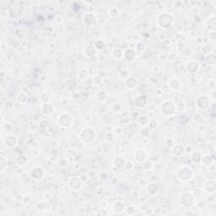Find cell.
I'll return each instance as SVG.
<instances>
[{"mask_svg": "<svg viewBox=\"0 0 216 216\" xmlns=\"http://www.w3.org/2000/svg\"><path fill=\"white\" fill-rule=\"evenodd\" d=\"M149 122H150V121H149V118H148L147 117H145V116H141L139 118V120H138L139 124L142 127L147 126V125L149 124Z\"/></svg>", "mask_w": 216, "mask_h": 216, "instance_id": "f546056e", "label": "cell"}, {"mask_svg": "<svg viewBox=\"0 0 216 216\" xmlns=\"http://www.w3.org/2000/svg\"><path fill=\"white\" fill-rule=\"evenodd\" d=\"M108 14H109V16L111 18H118L120 15V12H119V9L116 7H111V8H109L108 10Z\"/></svg>", "mask_w": 216, "mask_h": 216, "instance_id": "d4e9b609", "label": "cell"}, {"mask_svg": "<svg viewBox=\"0 0 216 216\" xmlns=\"http://www.w3.org/2000/svg\"><path fill=\"white\" fill-rule=\"evenodd\" d=\"M32 178L36 180H41L44 176V171L41 167H35L31 171Z\"/></svg>", "mask_w": 216, "mask_h": 216, "instance_id": "8fae6325", "label": "cell"}, {"mask_svg": "<svg viewBox=\"0 0 216 216\" xmlns=\"http://www.w3.org/2000/svg\"><path fill=\"white\" fill-rule=\"evenodd\" d=\"M53 111H54L53 106L49 102L43 104L41 106V112L45 116H51L53 113Z\"/></svg>", "mask_w": 216, "mask_h": 216, "instance_id": "9a60e30c", "label": "cell"}, {"mask_svg": "<svg viewBox=\"0 0 216 216\" xmlns=\"http://www.w3.org/2000/svg\"><path fill=\"white\" fill-rule=\"evenodd\" d=\"M95 132L90 128H85L80 133L79 138L82 140V142L84 143H92V141L95 139Z\"/></svg>", "mask_w": 216, "mask_h": 216, "instance_id": "277c9868", "label": "cell"}, {"mask_svg": "<svg viewBox=\"0 0 216 216\" xmlns=\"http://www.w3.org/2000/svg\"><path fill=\"white\" fill-rule=\"evenodd\" d=\"M97 49L95 47V46H88L87 47L84 49V53L86 57H92L96 55Z\"/></svg>", "mask_w": 216, "mask_h": 216, "instance_id": "2e32d148", "label": "cell"}, {"mask_svg": "<svg viewBox=\"0 0 216 216\" xmlns=\"http://www.w3.org/2000/svg\"><path fill=\"white\" fill-rule=\"evenodd\" d=\"M180 203L185 207H190L193 204V195L189 192H185L180 197Z\"/></svg>", "mask_w": 216, "mask_h": 216, "instance_id": "5b68a950", "label": "cell"}, {"mask_svg": "<svg viewBox=\"0 0 216 216\" xmlns=\"http://www.w3.org/2000/svg\"><path fill=\"white\" fill-rule=\"evenodd\" d=\"M161 90H162V92H164V93H168V92L170 91V87H169L167 84H166V85H164L162 86Z\"/></svg>", "mask_w": 216, "mask_h": 216, "instance_id": "ab89813d", "label": "cell"}, {"mask_svg": "<svg viewBox=\"0 0 216 216\" xmlns=\"http://www.w3.org/2000/svg\"><path fill=\"white\" fill-rule=\"evenodd\" d=\"M82 182L81 180L79 179V177L78 176H74L72 177L69 182V187L72 190H79V188H81Z\"/></svg>", "mask_w": 216, "mask_h": 216, "instance_id": "ba28073f", "label": "cell"}, {"mask_svg": "<svg viewBox=\"0 0 216 216\" xmlns=\"http://www.w3.org/2000/svg\"><path fill=\"white\" fill-rule=\"evenodd\" d=\"M184 150L185 149L182 145L176 144V145H174L172 147V153L176 156H181L184 153Z\"/></svg>", "mask_w": 216, "mask_h": 216, "instance_id": "44dd1931", "label": "cell"}, {"mask_svg": "<svg viewBox=\"0 0 216 216\" xmlns=\"http://www.w3.org/2000/svg\"><path fill=\"white\" fill-rule=\"evenodd\" d=\"M201 159L202 156L198 152H194L192 155H191V160H192V162L194 164H198L201 162Z\"/></svg>", "mask_w": 216, "mask_h": 216, "instance_id": "484cf974", "label": "cell"}, {"mask_svg": "<svg viewBox=\"0 0 216 216\" xmlns=\"http://www.w3.org/2000/svg\"><path fill=\"white\" fill-rule=\"evenodd\" d=\"M187 70L191 73H198V71L199 70V64L195 61L189 62L187 63Z\"/></svg>", "mask_w": 216, "mask_h": 216, "instance_id": "4fadbf2b", "label": "cell"}, {"mask_svg": "<svg viewBox=\"0 0 216 216\" xmlns=\"http://www.w3.org/2000/svg\"><path fill=\"white\" fill-rule=\"evenodd\" d=\"M119 76L121 79H127L128 78L130 77V73L129 71L127 69H122V71H120L119 73Z\"/></svg>", "mask_w": 216, "mask_h": 216, "instance_id": "d6a6232c", "label": "cell"}, {"mask_svg": "<svg viewBox=\"0 0 216 216\" xmlns=\"http://www.w3.org/2000/svg\"><path fill=\"white\" fill-rule=\"evenodd\" d=\"M176 111V105L173 102L166 101L160 106V112L165 117H171L172 115L175 114Z\"/></svg>", "mask_w": 216, "mask_h": 216, "instance_id": "7a4b0ae2", "label": "cell"}, {"mask_svg": "<svg viewBox=\"0 0 216 216\" xmlns=\"http://www.w3.org/2000/svg\"><path fill=\"white\" fill-rule=\"evenodd\" d=\"M83 20H84V24H85L86 26H90L92 24H94L95 21V17L93 14L89 13V14H87L84 16Z\"/></svg>", "mask_w": 216, "mask_h": 216, "instance_id": "e0dca14e", "label": "cell"}, {"mask_svg": "<svg viewBox=\"0 0 216 216\" xmlns=\"http://www.w3.org/2000/svg\"><path fill=\"white\" fill-rule=\"evenodd\" d=\"M216 18L214 15H212L208 18L207 21H206V26H207V29L209 30L210 31H213L214 32L215 31V27H216Z\"/></svg>", "mask_w": 216, "mask_h": 216, "instance_id": "5bb4252c", "label": "cell"}, {"mask_svg": "<svg viewBox=\"0 0 216 216\" xmlns=\"http://www.w3.org/2000/svg\"><path fill=\"white\" fill-rule=\"evenodd\" d=\"M17 143H18V139L14 135H8L4 139V144L9 149L15 148L17 145Z\"/></svg>", "mask_w": 216, "mask_h": 216, "instance_id": "9c48e42d", "label": "cell"}, {"mask_svg": "<svg viewBox=\"0 0 216 216\" xmlns=\"http://www.w3.org/2000/svg\"><path fill=\"white\" fill-rule=\"evenodd\" d=\"M17 101L21 104H24L26 102V101H27V95L24 93H23V92H21L17 95Z\"/></svg>", "mask_w": 216, "mask_h": 216, "instance_id": "83f0119b", "label": "cell"}, {"mask_svg": "<svg viewBox=\"0 0 216 216\" xmlns=\"http://www.w3.org/2000/svg\"><path fill=\"white\" fill-rule=\"evenodd\" d=\"M137 45H138L136 46V47H136L137 51H139V52H143V51L145 50V45H144L143 42H142V44H141V41H139V42L137 43Z\"/></svg>", "mask_w": 216, "mask_h": 216, "instance_id": "74e56055", "label": "cell"}, {"mask_svg": "<svg viewBox=\"0 0 216 216\" xmlns=\"http://www.w3.org/2000/svg\"><path fill=\"white\" fill-rule=\"evenodd\" d=\"M15 161H16V163L19 166H24V164L26 163V161H27V158L24 155H19L16 158V160H15Z\"/></svg>", "mask_w": 216, "mask_h": 216, "instance_id": "f1b7e54d", "label": "cell"}, {"mask_svg": "<svg viewBox=\"0 0 216 216\" xmlns=\"http://www.w3.org/2000/svg\"><path fill=\"white\" fill-rule=\"evenodd\" d=\"M125 85L128 89H134L136 86L138 85V80L135 78L129 77L125 81Z\"/></svg>", "mask_w": 216, "mask_h": 216, "instance_id": "ffe728a7", "label": "cell"}, {"mask_svg": "<svg viewBox=\"0 0 216 216\" xmlns=\"http://www.w3.org/2000/svg\"><path fill=\"white\" fill-rule=\"evenodd\" d=\"M174 22L173 16L168 14V13H162L160 14L157 17V24L159 25L160 28L167 29L170 28L171 24Z\"/></svg>", "mask_w": 216, "mask_h": 216, "instance_id": "6da1fadb", "label": "cell"}, {"mask_svg": "<svg viewBox=\"0 0 216 216\" xmlns=\"http://www.w3.org/2000/svg\"><path fill=\"white\" fill-rule=\"evenodd\" d=\"M204 189L205 192H208V193L214 192V191H215V182H214V181H211V180L206 181V182L204 185Z\"/></svg>", "mask_w": 216, "mask_h": 216, "instance_id": "30bf717a", "label": "cell"}, {"mask_svg": "<svg viewBox=\"0 0 216 216\" xmlns=\"http://www.w3.org/2000/svg\"><path fill=\"white\" fill-rule=\"evenodd\" d=\"M112 56L114 58H117V59H120L121 57H123V53H122V50H120L118 48H116L113 50L112 52Z\"/></svg>", "mask_w": 216, "mask_h": 216, "instance_id": "4dcf8cb0", "label": "cell"}, {"mask_svg": "<svg viewBox=\"0 0 216 216\" xmlns=\"http://www.w3.org/2000/svg\"><path fill=\"white\" fill-rule=\"evenodd\" d=\"M168 85L170 87V89H172L173 90H179L180 86H181V83H180L179 79H176V78H173L171 79Z\"/></svg>", "mask_w": 216, "mask_h": 216, "instance_id": "d6986e66", "label": "cell"}, {"mask_svg": "<svg viewBox=\"0 0 216 216\" xmlns=\"http://www.w3.org/2000/svg\"><path fill=\"white\" fill-rule=\"evenodd\" d=\"M40 101H41L43 104L45 103H48L49 101H50V96H49L48 94L47 93H42L40 96Z\"/></svg>", "mask_w": 216, "mask_h": 216, "instance_id": "e575fe53", "label": "cell"}, {"mask_svg": "<svg viewBox=\"0 0 216 216\" xmlns=\"http://www.w3.org/2000/svg\"><path fill=\"white\" fill-rule=\"evenodd\" d=\"M185 108H186V106H185V103L182 102H179L176 105V111H180V112H182L185 111Z\"/></svg>", "mask_w": 216, "mask_h": 216, "instance_id": "836d02e7", "label": "cell"}, {"mask_svg": "<svg viewBox=\"0 0 216 216\" xmlns=\"http://www.w3.org/2000/svg\"><path fill=\"white\" fill-rule=\"evenodd\" d=\"M196 105L199 110H206L209 105L208 97L207 96H198L196 100Z\"/></svg>", "mask_w": 216, "mask_h": 216, "instance_id": "52a82bcc", "label": "cell"}, {"mask_svg": "<svg viewBox=\"0 0 216 216\" xmlns=\"http://www.w3.org/2000/svg\"><path fill=\"white\" fill-rule=\"evenodd\" d=\"M1 172H4V170L7 167V158L4 155H1Z\"/></svg>", "mask_w": 216, "mask_h": 216, "instance_id": "1f68e13d", "label": "cell"}, {"mask_svg": "<svg viewBox=\"0 0 216 216\" xmlns=\"http://www.w3.org/2000/svg\"><path fill=\"white\" fill-rule=\"evenodd\" d=\"M78 76H79V78L81 80H85L86 79L89 77V72H88V70L85 69H83L79 70Z\"/></svg>", "mask_w": 216, "mask_h": 216, "instance_id": "4316f807", "label": "cell"}, {"mask_svg": "<svg viewBox=\"0 0 216 216\" xmlns=\"http://www.w3.org/2000/svg\"><path fill=\"white\" fill-rule=\"evenodd\" d=\"M72 121H73V118L72 117H70L69 115L67 114V113H64V114H62L59 118H58V123L59 125L63 127H69L71 124H72Z\"/></svg>", "mask_w": 216, "mask_h": 216, "instance_id": "8992f818", "label": "cell"}, {"mask_svg": "<svg viewBox=\"0 0 216 216\" xmlns=\"http://www.w3.org/2000/svg\"><path fill=\"white\" fill-rule=\"evenodd\" d=\"M147 192L150 195H155L159 192V186L156 183H150L147 186Z\"/></svg>", "mask_w": 216, "mask_h": 216, "instance_id": "ac0fdd59", "label": "cell"}, {"mask_svg": "<svg viewBox=\"0 0 216 216\" xmlns=\"http://www.w3.org/2000/svg\"><path fill=\"white\" fill-rule=\"evenodd\" d=\"M112 208H113V209L116 212H122V210H124L125 206H124V204L122 202H121V201H116L113 204Z\"/></svg>", "mask_w": 216, "mask_h": 216, "instance_id": "cb8c5ba5", "label": "cell"}, {"mask_svg": "<svg viewBox=\"0 0 216 216\" xmlns=\"http://www.w3.org/2000/svg\"><path fill=\"white\" fill-rule=\"evenodd\" d=\"M148 126H149V128H150V129H155V128H156L157 126H158V122H157L156 120H154V119H153V120H150V121L149 122Z\"/></svg>", "mask_w": 216, "mask_h": 216, "instance_id": "8d00e7d4", "label": "cell"}, {"mask_svg": "<svg viewBox=\"0 0 216 216\" xmlns=\"http://www.w3.org/2000/svg\"><path fill=\"white\" fill-rule=\"evenodd\" d=\"M113 165H114L116 167L122 168L126 165V161H125V160L122 158V157H117V158L114 159V160H113Z\"/></svg>", "mask_w": 216, "mask_h": 216, "instance_id": "603a6c76", "label": "cell"}, {"mask_svg": "<svg viewBox=\"0 0 216 216\" xmlns=\"http://www.w3.org/2000/svg\"><path fill=\"white\" fill-rule=\"evenodd\" d=\"M173 6L176 9H179V8L180 9H183L184 7H185V5H184V4L182 1H176V2H174L173 3Z\"/></svg>", "mask_w": 216, "mask_h": 216, "instance_id": "d590c367", "label": "cell"}, {"mask_svg": "<svg viewBox=\"0 0 216 216\" xmlns=\"http://www.w3.org/2000/svg\"><path fill=\"white\" fill-rule=\"evenodd\" d=\"M147 158V154L143 150H137L134 153V159L138 162H143Z\"/></svg>", "mask_w": 216, "mask_h": 216, "instance_id": "7c38bea8", "label": "cell"}, {"mask_svg": "<svg viewBox=\"0 0 216 216\" xmlns=\"http://www.w3.org/2000/svg\"><path fill=\"white\" fill-rule=\"evenodd\" d=\"M95 47L97 49V50H102V49L104 48V42L99 40V41H97L96 42H95Z\"/></svg>", "mask_w": 216, "mask_h": 216, "instance_id": "f35d334b", "label": "cell"}, {"mask_svg": "<svg viewBox=\"0 0 216 216\" xmlns=\"http://www.w3.org/2000/svg\"><path fill=\"white\" fill-rule=\"evenodd\" d=\"M192 173L191 168L188 166H182L177 171V178L182 182H188L192 178Z\"/></svg>", "mask_w": 216, "mask_h": 216, "instance_id": "3957f363", "label": "cell"}, {"mask_svg": "<svg viewBox=\"0 0 216 216\" xmlns=\"http://www.w3.org/2000/svg\"><path fill=\"white\" fill-rule=\"evenodd\" d=\"M123 57L128 61H133L135 58V52L132 49H127L123 54Z\"/></svg>", "mask_w": 216, "mask_h": 216, "instance_id": "7402d4cb", "label": "cell"}]
</instances>
